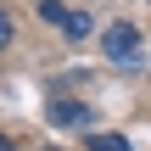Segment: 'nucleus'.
I'll list each match as a JSON object with an SVG mask.
<instances>
[{
	"mask_svg": "<svg viewBox=\"0 0 151 151\" xmlns=\"http://www.w3.org/2000/svg\"><path fill=\"white\" fill-rule=\"evenodd\" d=\"M34 11H39L45 22H56L67 39H90V17H84V11H67V6H56V0H39Z\"/></svg>",
	"mask_w": 151,
	"mask_h": 151,
	"instance_id": "nucleus-2",
	"label": "nucleus"
},
{
	"mask_svg": "<svg viewBox=\"0 0 151 151\" xmlns=\"http://www.w3.org/2000/svg\"><path fill=\"white\" fill-rule=\"evenodd\" d=\"M101 50H106L112 67H140V62H146V34H140L134 22H112V28L101 34Z\"/></svg>",
	"mask_w": 151,
	"mask_h": 151,
	"instance_id": "nucleus-1",
	"label": "nucleus"
},
{
	"mask_svg": "<svg viewBox=\"0 0 151 151\" xmlns=\"http://www.w3.org/2000/svg\"><path fill=\"white\" fill-rule=\"evenodd\" d=\"M45 118H50L56 129H90V106H78V101H50Z\"/></svg>",
	"mask_w": 151,
	"mask_h": 151,
	"instance_id": "nucleus-3",
	"label": "nucleus"
},
{
	"mask_svg": "<svg viewBox=\"0 0 151 151\" xmlns=\"http://www.w3.org/2000/svg\"><path fill=\"white\" fill-rule=\"evenodd\" d=\"M90 151H134L123 134H90Z\"/></svg>",
	"mask_w": 151,
	"mask_h": 151,
	"instance_id": "nucleus-4",
	"label": "nucleus"
},
{
	"mask_svg": "<svg viewBox=\"0 0 151 151\" xmlns=\"http://www.w3.org/2000/svg\"><path fill=\"white\" fill-rule=\"evenodd\" d=\"M6 45H11V17L0 11V50H6Z\"/></svg>",
	"mask_w": 151,
	"mask_h": 151,
	"instance_id": "nucleus-5",
	"label": "nucleus"
},
{
	"mask_svg": "<svg viewBox=\"0 0 151 151\" xmlns=\"http://www.w3.org/2000/svg\"><path fill=\"white\" fill-rule=\"evenodd\" d=\"M0 151H11V140H6V134H0Z\"/></svg>",
	"mask_w": 151,
	"mask_h": 151,
	"instance_id": "nucleus-6",
	"label": "nucleus"
}]
</instances>
